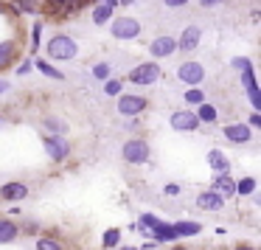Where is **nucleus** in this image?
Segmentation results:
<instances>
[{
  "mask_svg": "<svg viewBox=\"0 0 261 250\" xmlns=\"http://www.w3.org/2000/svg\"><path fill=\"white\" fill-rule=\"evenodd\" d=\"M158 79H160V65L158 62H141L126 73V82H132V85H138V87L154 85Z\"/></svg>",
  "mask_w": 261,
  "mask_h": 250,
  "instance_id": "obj_1",
  "label": "nucleus"
},
{
  "mask_svg": "<svg viewBox=\"0 0 261 250\" xmlns=\"http://www.w3.org/2000/svg\"><path fill=\"white\" fill-rule=\"evenodd\" d=\"M121 155H124L126 163H132V166H143V163H149V158H152V149H149V143H146V141H141V138H132V141H126V143H124Z\"/></svg>",
  "mask_w": 261,
  "mask_h": 250,
  "instance_id": "obj_2",
  "label": "nucleus"
},
{
  "mask_svg": "<svg viewBox=\"0 0 261 250\" xmlns=\"http://www.w3.org/2000/svg\"><path fill=\"white\" fill-rule=\"evenodd\" d=\"M76 54H79V45H76V40L68 34H57L48 42V57L51 59H73Z\"/></svg>",
  "mask_w": 261,
  "mask_h": 250,
  "instance_id": "obj_3",
  "label": "nucleus"
},
{
  "mask_svg": "<svg viewBox=\"0 0 261 250\" xmlns=\"http://www.w3.org/2000/svg\"><path fill=\"white\" fill-rule=\"evenodd\" d=\"M149 107V102L138 93H121L118 96V113L121 115H141Z\"/></svg>",
  "mask_w": 261,
  "mask_h": 250,
  "instance_id": "obj_4",
  "label": "nucleus"
},
{
  "mask_svg": "<svg viewBox=\"0 0 261 250\" xmlns=\"http://www.w3.org/2000/svg\"><path fill=\"white\" fill-rule=\"evenodd\" d=\"M177 79H182L188 87H199L202 85V79H205V68L199 62H182L180 68H177Z\"/></svg>",
  "mask_w": 261,
  "mask_h": 250,
  "instance_id": "obj_5",
  "label": "nucleus"
},
{
  "mask_svg": "<svg viewBox=\"0 0 261 250\" xmlns=\"http://www.w3.org/2000/svg\"><path fill=\"white\" fill-rule=\"evenodd\" d=\"M141 34V23L135 17H118L113 20V37L115 40H135Z\"/></svg>",
  "mask_w": 261,
  "mask_h": 250,
  "instance_id": "obj_6",
  "label": "nucleus"
},
{
  "mask_svg": "<svg viewBox=\"0 0 261 250\" xmlns=\"http://www.w3.org/2000/svg\"><path fill=\"white\" fill-rule=\"evenodd\" d=\"M45 152H48V158H51L54 163H62V160H68V155H70V143L65 141L62 135H48L45 138Z\"/></svg>",
  "mask_w": 261,
  "mask_h": 250,
  "instance_id": "obj_7",
  "label": "nucleus"
},
{
  "mask_svg": "<svg viewBox=\"0 0 261 250\" xmlns=\"http://www.w3.org/2000/svg\"><path fill=\"white\" fill-rule=\"evenodd\" d=\"M169 124H171V130H177V132H194L199 127V121H197V115H194V110H177V113H171Z\"/></svg>",
  "mask_w": 261,
  "mask_h": 250,
  "instance_id": "obj_8",
  "label": "nucleus"
},
{
  "mask_svg": "<svg viewBox=\"0 0 261 250\" xmlns=\"http://www.w3.org/2000/svg\"><path fill=\"white\" fill-rule=\"evenodd\" d=\"M242 82H244V87H247L250 104H253V110H255V113H258V110H261V93H258V85H255V73H253V65H247V68H242Z\"/></svg>",
  "mask_w": 261,
  "mask_h": 250,
  "instance_id": "obj_9",
  "label": "nucleus"
},
{
  "mask_svg": "<svg viewBox=\"0 0 261 250\" xmlns=\"http://www.w3.org/2000/svg\"><path fill=\"white\" fill-rule=\"evenodd\" d=\"M177 51V40L174 37H158V40H152V45H149V54H152L154 59H163V57H171V54Z\"/></svg>",
  "mask_w": 261,
  "mask_h": 250,
  "instance_id": "obj_10",
  "label": "nucleus"
},
{
  "mask_svg": "<svg viewBox=\"0 0 261 250\" xmlns=\"http://www.w3.org/2000/svg\"><path fill=\"white\" fill-rule=\"evenodd\" d=\"M222 135L230 143H250L253 141V132H250L247 124H227L225 130H222Z\"/></svg>",
  "mask_w": 261,
  "mask_h": 250,
  "instance_id": "obj_11",
  "label": "nucleus"
},
{
  "mask_svg": "<svg viewBox=\"0 0 261 250\" xmlns=\"http://www.w3.org/2000/svg\"><path fill=\"white\" fill-rule=\"evenodd\" d=\"M199 40H202V29H199V26H188V29L182 31V37L177 40V48L188 54V51H194V48L199 45Z\"/></svg>",
  "mask_w": 261,
  "mask_h": 250,
  "instance_id": "obj_12",
  "label": "nucleus"
},
{
  "mask_svg": "<svg viewBox=\"0 0 261 250\" xmlns=\"http://www.w3.org/2000/svg\"><path fill=\"white\" fill-rule=\"evenodd\" d=\"M0 197L6 199V203H20V199H25L29 197V186L25 183H6V186L0 188Z\"/></svg>",
  "mask_w": 261,
  "mask_h": 250,
  "instance_id": "obj_13",
  "label": "nucleus"
},
{
  "mask_svg": "<svg viewBox=\"0 0 261 250\" xmlns=\"http://www.w3.org/2000/svg\"><path fill=\"white\" fill-rule=\"evenodd\" d=\"M211 191L219 194V197H233V194H236V180H233L230 174H216Z\"/></svg>",
  "mask_w": 261,
  "mask_h": 250,
  "instance_id": "obj_14",
  "label": "nucleus"
},
{
  "mask_svg": "<svg viewBox=\"0 0 261 250\" xmlns=\"http://www.w3.org/2000/svg\"><path fill=\"white\" fill-rule=\"evenodd\" d=\"M197 205L202 211H222V208H225V197H219V194H214L208 188V191L197 194Z\"/></svg>",
  "mask_w": 261,
  "mask_h": 250,
  "instance_id": "obj_15",
  "label": "nucleus"
},
{
  "mask_svg": "<svg viewBox=\"0 0 261 250\" xmlns=\"http://www.w3.org/2000/svg\"><path fill=\"white\" fill-rule=\"evenodd\" d=\"M20 236V225L9 216H0V244H12Z\"/></svg>",
  "mask_w": 261,
  "mask_h": 250,
  "instance_id": "obj_16",
  "label": "nucleus"
},
{
  "mask_svg": "<svg viewBox=\"0 0 261 250\" xmlns=\"http://www.w3.org/2000/svg\"><path fill=\"white\" fill-rule=\"evenodd\" d=\"M146 236L152 239L154 244H169V242H177V236H174V231H171L169 222H160V225H158V228H152V231H149Z\"/></svg>",
  "mask_w": 261,
  "mask_h": 250,
  "instance_id": "obj_17",
  "label": "nucleus"
},
{
  "mask_svg": "<svg viewBox=\"0 0 261 250\" xmlns=\"http://www.w3.org/2000/svg\"><path fill=\"white\" fill-rule=\"evenodd\" d=\"M171 231H174L177 239H182V236H197V233L202 231V225H199V222H191V219H182V222H171Z\"/></svg>",
  "mask_w": 261,
  "mask_h": 250,
  "instance_id": "obj_18",
  "label": "nucleus"
},
{
  "mask_svg": "<svg viewBox=\"0 0 261 250\" xmlns=\"http://www.w3.org/2000/svg\"><path fill=\"white\" fill-rule=\"evenodd\" d=\"M208 166L216 171V174H227V169H230V160L225 158V152H219V149H211V152H208Z\"/></svg>",
  "mask_w": 261,
  "mask_h": 250,
  "instance_id": "obj_19",
  "label": "nucleus"
},
{
  "mask_svg": "<svg viewBox=\"0 0 261 250\" xmlns=\"http://www.w3.org/2000/svg\"><path fill=\"white\" fill-rule=\"evenodd\" d=\"M113 20V6H107V3H98L96 9H93V23L96 26H104Z\"/></svg>",
  "mask_w": 261,
  "mask_h": 250,
  "instance_id": "obj_20",
  "label": "nucleus"
},
{
  "mask_svg": "<svg viewBox=\"0 0 261 250\" xmlns=\"http://www.w3.org/2000/svg\"><path fill=\"white\" fill-rule=\"evenodd\" d=\"M194 115H197L199 124H216V107L214 104H199V110Z\"/></svg>",
  "mask_w": 261,
  "mask_h": 250,
  "instance_id": "obj_21",
  "label": "nucleus"
},
{
  "mask_svg": "<svg viewBox=\"0 0 261 250\" xmlns=\"http://www.w3.org/2000/svg\"><path fill=\"white\" fill-rule=\"evenodd\" d=\"M118 242H121V231H118V228H107V231L101 233V247L104 250H113Z\"/></svg>",
  "mask_w": 261,
  "mask_h": 250,
  "instance_id": "obj_22",
  "label": "nucleus"
},
{
  "mask_svg": "<svg viewBox=\"0 0 261 250\" xmlns=\"http://www.w3.org/2000/svg\"><path fill=\"white\" fill-rule=\"evenodd\" d=\"M34 65H37V70H40V73H45V76H48V79H65L62 70H57L51 62H45V59H37Z\"/></svg>",
  "mask_w": 261,
  "mask_h": 250,
  "instance_id": "obj_23",
  "label": "nucleus"
},
{
  "mask_svg": "<svg viewBox=\"0 0 261 250\" xmlns=\"http://www.w3.org/2000/svg\"><path fill=\"white\" fill-rule=\"evenodd\" d=\"M14 59V42H0V68H6Z\"/></svg>",
  "mask_w": 261,
  "mask_h": 250,
  "instance_id": "obj_24",
  "label": "nucleus"
},
{
  "mask_svg": "<svg viewBox=\"0 0 261 250\" xmlns=\"http://www.w3.org/2000/svg\"><path fill=\"white\" fill-rule=\"evenodd\" d=\"M45 127L51 130V135H65V130H68V124H65L62 118H57V115H51V118H45Z\"/></svg>",
  "mask_w": 261,
  "mask_h": 250,
  "instance_id": "obj_25",
  "label": "nucleus"
},
{
  "mask_svg": "<svg viewBox=\"0 0 261 250\" xmlns=\"http://www.w3.org/2000/svg\"><path fill=\"white\" fill-rule=\"evenodd\" d=\"M236 191L242 194V197H250V194L255 191V180L253 177H242V180L236 183Z\"/></svg>",
  "mask_w": 261,
  "mask_h": 250,
  "instance_id": "obj_26",
  "label": "nucleus"
},
{
  "mask_svg": "<svg viewBox=\"0 0 261 250\" xmlns=\"http://www.w3.org/2000/svg\"><path fill=\"white\" fill-rule=\"evenodd\" d=\"M48 6H51L54 12H59V9L73 12V9H79V0H48Z\"/></svg>",
  "mask_w": 261,
  "mask_h": 250,
  "instance_id": "obj_27",
  "label": "nucleus"
},
{
  "mask_svg": "<svg viewBox=\"0 0 261 250\" xmlns=\"http://www.w3.org/2000/svg\"><path fill=\"white\" fill-rule=\"evenodd\" d=\"M182 98H186L188 104H197V107H199V104H205V93L199 90V87H188Z\"/></svg>",
  "mask_w": 261,
  "mask_h": 250,
  "instance_id": "obj_28",
  "label": "nucleus"
},
{
  "mask_svg": "<svg viewBox=\"0 0 261 250\" xmlns=\"http://www.w3.org/2000/svg\"><path fill=\"white\" fill-rule=\"evenodd\" d=\"M40 42H42V23L37 20V23H34V29H31V54H37V51H40Z\"/></svg>",
  "mask_w": 261,
  "mask_h": 250,
  "instance_id": "obj_29",
  "label": "nucleus"
},
{
  "mask_svg": "<svg viewBox=\"0 0 261 250\" xmlns=\"http://www.w3.org/2000/svg\"><path fill=\"white\" fill-rule=\"evenodd\" d=\"M37 250H65V247L57 242V239H48V236H42V239H37Z\"/></svg>",
  "mask_w": 261,
  "mask_h": 250,
  "instance_id": "obj_30",
  "label": "nucleus"
},
{
  "mask_svg": "<svg viewBox=\"0 0 261 250\" xmlns=\"http://www.w3.org/2000/svg\"><path fill=\"white\" fill-rule=\"evenodd\" d=\"M110 73H113V68H110L107 62H98L96 68H93V76H96V79H101V82H107Z\"/></svg>",
  "mask_w": 261,
  "mask_h": 250,
  "instance_id": "obj_31",
  "label": "nucleus"
},
{
  "mask_svg": "<svg viewBox=\"0 0 261 250\" xmlns=\"http://www.w3.org/2000/svg\"><path fill=\"white\" fill-rule=\"evenodd\" d=\"M141 225L146 228V231H152V228H158V225H160V219H158L154 214H143V216H141Z\"/></svg>",
  "mask_w": 261,
  "mask_h": 250,
  "instance_id": "obj_32",
  "label": "nucleus"
},
{
  "mask_svg": "<svg viewBox=\"0 0 261 250\" xmlns=\"http://www.w3.org/2000/svg\"><path fill=\"white\" fill-rule=\"evenodd\" d=\"M104 90H107V96H121V82H115V79H107V85H104Z\"/></svg>",
  "mask_w": 261,
  "mask_h": 250,
  "instance_id": "obj_33",
  "label": "nucleus"
},
{
  "mask_svg": "<svg viewBox=\"0 0 261 250\" xmlns=\"http://www.w3.org/2000/svg\"><path fill=\"white\" fill-rule=\"evenodd\" d=\"M180 191H182V188L177 186V183H166V186H163V194H166V197H177Z\"/></svg>",
  "mask_w": 261,
  "mask_h": 250,
  "instance_id": "obj_34",
  "label": "nucleus"
},
{
  "mask_svg": "<svg viewBox=\"0 0 261 250\" xmlns=\"http://www.w3.org/2000/svg\"><path fill=\"white\" fill-rule=\"evenodd\" d=\"M101 3H107V6H129V3H135V0H101Z\"/></svg>",
  "mask_w": 261,
  "mask_h": 250,
  "instance_id": "obj_35",
  "label": "nucleus"
},
{
  "mask_svg": "<svg viewBox=\"0 0 261 250\" xmlns=\"http://www.w3.org/2000/svg\"><path fill=\"white\" fill-rule=\"evenodd\" d=\"M219 3H225V0H199L202 9H214V6H219Z\"/></svg>",
  "mask_w": 261,
  "mask_h": 250,
  "instance_id": "obj_36",
  "label": "nucleus"
},
{
  "mask_svg": "<svg viewBox=\"0 0 261 250\" xmlns=\"http://www.w3.org/2000/svg\"><path fill=\"white\" fill-rule=\"evenodd\" d=\"M186 3H188V0H166V6H169V9H182Z\"/></svg>",
  "mask_w": 261,
  "mask_h": 250,
  "instance_id": "obj_37",
  "label": "nucleus"
},
{
  "mask_svg": "<svg viewBox=\"0 0 261 250\" xmlns=\"http://www.w3.org/2000/svg\"><path fill=\"white\" fill-rule=\"evenodd\" d=\"M29 70H31V62H23V65H20V68H17V73L23 76V73H29Z\"/></svg>",
  "mask_w": 261,
  "mask_h": 250,
  "instance_id": "obj_38",
  "label": "nucleus"
},
{
  "mask_svg": "<svg viewBox=\"0 0 261 250\" xmlns=\"http://www.w3.org/2000/svg\"><path fill=\"white\" fill-rule=\"evenodd\" d=\"M250 124H253V127H261V115L253 113V115H250Z\"/></svg>",
  "mask_w": 261,
  "mask_h": 250,
  "instance_id": "obj_39",
  "label": "nucleus"
},
{
  "mask_svg": "<svg viewBox=\"0 0 261 250\" xmlns=\"http://www.w3.org/2000/svg\"><path fill=\"white\" fill-rule=\"evenodd\" d=\"M20 6H23V12H31V3H34V0H17Z\"/></svg>",
  "mask_w": 261,
  "mask_h": 250,
  "instance_id": "obj_40",
  "label": "nucleus"
},
{
  "mask_svg": "<svg viewBox=\"0 0 261 250\" xmlns=\"http://www.w3.org/2000/svg\"><path fill=\"white\" fill-rule=\"evenodd\" d=\"M233 250H255V247H250V244H236Z\"/></svg>",
  "mask_w": 261,
  "mask_h": 250,
  "instance_id": "obj_41",
  "label": "nucleus"
},
{
  "mask_svg": "<svg viewBox=\"0 0 261 250\" xmlns=\"http://www.w3.org/2000/svg\"><path fill=\"white\" fill-rule=\"evenodd\" d=\"M9 90V85H6V82H0V93H6Z\"/></svg>",
  "mask_w": 261,
  "mask_h": 250,
  "instance_id": "obj_42",
  "label": "nucleus"
},
{
  "mask_svg": "<svg viewBox=\"0 0 261 250\" xmlns=\"http://www.w3.org/2000/svg\"><path fill=\"white\" fill-rule=\"evenodd\" d=\"M169 250H188V247H180V244H177V247H169Z\"/></svg>",
  "mask_w": 261,
  "mask_h": 250,
  "instance_id": "obj_43",
  "label": "nucleus"
},
{
  "mask_svg": "<svg viewBox=\"0 0 261 250\" xmlns=\"http://www.w3.org/2000/svg\"><path fill=\"white\" fill-rule=\"evenodd\" d=\"M121 250H138V247H121Z\"/></svg>",
  "mask_w": 261,
  "mask_h": 250,
  "instance_id": "obj_44",
  "label": "nucleus"
}]
</instances>
